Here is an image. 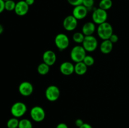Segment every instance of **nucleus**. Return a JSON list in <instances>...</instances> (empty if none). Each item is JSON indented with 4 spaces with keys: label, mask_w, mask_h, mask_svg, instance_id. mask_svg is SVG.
Masks as SVG:
<instances>
[{
    "label": "nucleus",
    "mask_w": 129,
    "mask_h": 128,
    "mask_svg": "<svg viewBox=\"0 0 129 128\" xmlns=\"http://www.w3.org/2000/svg\"><path fill=\"white\" fill-rule=\"evenodd\" d=\"M97 33L98 36L103 40H109L110 36L113 33V27L109 23L106 21L98 25Z\"/></svg>",
    "instance_id": "1"
},
{
    "label": "nucleus",
    "mask_w": 129,
    "mask_h": 128,
    "mask_svg": "<svg viewBox=\"0 0 129 128\" xmlns=\"http://www.w3.org/2000/svg\"><path fill=\"white\" fill-rule=\"evenodd\" d=\"M86 56V51L83 46L80 45H76L74 46L70 53L71 58L75 63L83 61Z\"/></svg>",
    "instance_id": "2"
},
{
    "label": "nucleus",
    "mask_w": 129,
    "mask_h": 128,
    "mask_svg": "<svg viewBox=\"0 0 129 128\" xmlns=\"http://www.w3.org/2000/svg\"><path fill=\"white\" fill-rule=\"evenodd\" d=\"M27 111V107L25 103L22 102H16L11 106L10 112L15 117L19 118L23 116Z\"/></svg>",
    "instance_id": "3"
},
{
    "label": "nucleus",
    "mask_w": 129,
    "mask_h": 128,
    "mask_svg": "<svg viewBox=\"0 0 129 128\" xmlns=\"http://www.w3.org/2000/svg\"><path fill=\"white\" fill-rule=\"evenodd\" d=\"M108 18V14L107 11L102 9L98 8L95 9L92 13V19L93 22L98 25L107 21Z\"/></svg>",
    "instance_id": "4"
},
{
    "label": "nucleus",
    "mask_w": 129,
    "mask_h": 128,
    "mask_svg": "<svg viewBox=\"0 0 129 128\" xmlns=\"http://www.w3.org/2000/svg\"><path fill=\"white\" fill-rule=\"evenodd\" d=\"M83 46L86 51L93 52L98 47V41L96 38L93 35L85 36L84 41L82 43Z\"/></svg>",
    "instance_id": "5"
},
{
    "label": "nucleus",
    "mask_w": 129,
    "mask_h": 128,
    "mask_svg": "<svg viewBox=\"0 0 129 128\" xmlns=\"http://www.w3.org/2000/svg\"><path fill=\"white\" fill-rule=\"evenodd\" d=\"M45 95L49 101L55 102L60 97V89L55 85H50L45 90Z\"/></svg>",
    "instance_id": "6"
},
{
    "label": "nucleus",
    "mask_w": 129,
    "mask_h": 128,
    "mask_svg": "<svg viewBox=\"0 0 129 128\" xmlns=\"http://www.w3.org/2000/svg\"><path fill=\"white\" fill-rule=\"evenodd\" d=\"M30 117L37 122L43 121L45 118V110L40 106H35L30 110Z\"/></svg>",
    "instance_id": "7"
},
{
    "label": "nucleus",
    "mask_w": 129,
    "mask_h": 128,
    "mask_svg": "<svg viewBox=\"0 0 129 128\" xmlns=\"http://www.w3.org/2000/svg\"><path fill=\"white\" fill-rule=\"evenodd\" d=\"M55 44L59 50H66L69 45V39L64 33H59L55 36Z\"/></svg>",
    "instance_id": "8"
},
{
    "label": "nucleus",
    "mask_w": 129,
    "mask_h": 128,
    "mask_svg": "<svg viewBox=\"0 0 129 128\" xmlns=\"http://www.w3.org/2000/svg\"><path fill=\"white\" fill-rule=\"evenodd\" d=\"M62 25L64 28L67 31H73L78 26V20L73 15H69L64 18Z\"/></svg>",
    "instance_id": "9"
},
{
    "label": "nucleus",
    "mask_w": 129,
    "mask_h": 128,
    "mask_svg": "<svg viewBox=\"0 0 129 128\" xmlns=\"http://www.w3.org/2000/svg\"><path fill=\"white\" fill-rule=\"evenodd\" d=\"M18 91L20 94L23 96H30L34 91V87H33L32 84L29 82H23L19 85Z\"/></svg>",
    "instance_id": "10"
},
{
    "label": "nucleus",
    "mask_w": 129,
    "mask_h": 128,
    "mask_svg": "<svg viewBox=\"0 0 129 128\" xmlns=\"http://www.w3.org/2000/svg\"><path fill=\"white\" fill-rule=\"evenodd\" d=\"M29 10V6L26 4L25 0H21L16 3L15 12L18 16H23L27 14Z\"/></svg>",
    "instance_id": "11"
},
{
    "label": "nucleus",
    "mask_w": 129,
    "mask_h": 128,
    "mask_svg": "<svg viewBox=\"0 0 129 128\" xmlns=\"http://www.w3.org/2000/svg\"><path fill=\"white\" fill-rule=\"evenodd\" d=\"M88 10L83 5L75 6L73 10V16L78 20L84 19L88 15Z\"/></svg>",
    "instance_id": "12"
},
{
    "label": "nucleus",
    "mask_w": 129,
    "mask_h": 128,
    "mask_svg": "<svg viewBox=\"0 0 129 128\" xmlns=\"http://www.w3.org/2000/svg\"><path fill=\"white\" fill-rule=\"evenodd\" d=\"M42 59L44 63L50 67L55 63L57 56L55 52L53 51L52 50H47L43 53Z\"/></svg>",
    "instance_id": "13"
},
{
    "label": "nucleus",
    "mask_w": 129,
    "mask_h": 128,
    "mask_svg": "<svg viewBox=\"0 0 129 128\" xmlns=\"http://www.w3.org/2000/svg\"><path fill=\"white\" fill-rule=\"evenodd\" d=\"M59 69L63 75L68 76L74 72V65L70 61H64L60 64Z\"/></svg>",
    "instance_id": "14"
},
{
    "label": "nucleus",
    "mask_w": 129,
    "mask_h": 128,
    "mask_svg": "<svg viewBox=\"0 0 129 128\" xmlns=\"http://www.w3.org/2000/svg\"><path fill=\"white\" fill-rule=\"evenodd\" d=\"M96 30L95 23L94 22H87L84 24L82 28V33L84 36L93 35Z\"/></svg>",
    "instance_id": "15"
},
{
    "label": "nucleus",
    "mask_w": 129,
    "mask_h": 128,
    "mask_svg": "<svg viewBox=\"0 0 129 128\" xmlns=\"http://www.w3.org/2000/svg\"><path fill=\"white\" fill-rule=\"evenodd\" d=\"M113 43L110 40H103L100 45V50L103 53L108 54L113 50Z\"/></svg>",
    "instance_id": "16"
},
{
    "label": "nucleus",
    "mask_w": 129,
    "mask_h": 128,
    "mask_svg": "<svg viewBox=\"0 0 129 128\" xmlns=\"http://www.w3.org/2000/svg\"><path fill=\"white\" fill-rule=\"evenodd\" d=\"M88 70V66L83 61L76 63L74 65V72L78 75H83Z\"/></svg>",
    "instance_id": "17"
},
{
    "label": "nucleus",
    "mask_w": 129,
    "mask_h": 128,
    "mask_svg": "<svg viewBox=\"0 0 129 128\" xmlns=\"http://www.w3.org/2000/svg\"><path fill=\"white\" fill-rule=\"evenodd\" d=\"M50 71V66L43 62L39 64L37 67V72L40 75H47Z\"/></svg>",
    "instance_id": "18"
},
{
    "label": "nucleus",
    "mask_w": 129,
    "mask_h": 128,
    "mask_svg": "<svg viewBox=\"0 0 129 128\" xmlns=\"http://www.w3.org/2000/svg\"><path fill=\"white\" fill-rule=\"evenodd\" d=\"M112 5H113V2L112 0H101L99 3L100 8L105 11L110 10L112 7Z\"/></svg>",
    "instance_id": "19"
},
{
    "label": "nucleus",
    "mask_w": 129,
    "mask_h": 128,
    "mask_svg": "<svg viewBox=\"0 0 129 128\" xmlns=\"http://www.w3.org/2000/svg\"><path fill=\"white\" fill-rule=\"evenodd\" d=\"M19 121L20 120L18 119V118L13 117L10 118L6 123V125H7L8 128H18L19 125Z\"/></svg>",
    "instance_id": "20"
},
{
    "label": "nucleus",
    "mask_w": 129,
    "mask_h": 128,
    "mask_svg": "<svg viewBox=\"0 0 129 128\" xmlns=\"http://www.w3.org/2000/svg\"><path fill=\"white\" fill-rule=\"evenodd\" d=\"M18 128H33L31 122L28 119H22L19 121Z\"/></svg>",
    "instance_id": "21"
},
{
    "label": "nucleus",
    "mask_w": 129,
    "mask_h": 128,
    "mask_svg": "<svg viewBox=\"0 0 129 128\" xmlns=\"http://www.w3.org/2000/svg\"><path fill=\"white\" fill-rule=\"evenodd\" d=\"M85 36L83 33L81 32H76L73 35V40L74 42L77 43H82L84 41V39Z\"/></svg>",
    "instance_id": "22"
},
{
    "label": "nucleus",
    "mask_w": 129,
    "mask_h": 128,
    "mask_svg": "<svg viewBox=\"0 0 129 128\" xmlns=\"http://www.w3.org/2000/svg\"><path fill=\"white\" fill-rule=\"evenodd\" d=\"M15 6H16V3L13 0H8L5 1V10L8 11H12L15 10Z\"/></svg>",
    "instance_id": "23"
},
{
    "label": "nucleus",
    "mask_w": 129,
    "mask_h": 128,
    "mask_svg": "<svg viewBox=\"0 0 129 128\" xmlns=\"http://www.w3.org/2000/svg\"><path fill=\"white\" fill-rule=\"evenodd\" d=\"M83 62L86 64L88 67L92 66L94 63V58L90 55H86L83 60Z\"/></svg>",
    "instance_id": "24"
},
{
    "label": "nucleus",
    "mask_w": 129,
    "mask_h": 128,
    "mask_svg": "<svg viewBox=\"0 0 129 128\" xmlns=\"http://www.w3.org/2000/svg\"><path fill=\"white\" fill-rule=\"evenodd\" d=\"M94 3V0H83V6H85L88 10L93 8Z\"/></svg>",
    "instance_id": "25"
},
{
    "label": "nucleus",
    "mask_w": 129,
    "mask_h": 128,
    "mask_svg": "<svg viewBox=\"0 0 129 128\" xmlns=\"http://www.w3.org/2000/svg\"><path fill=\"white\" fill-rule=\"evenodd\" d=\"M68 3L73 6H77L79 5H81L83 4V0H67Z\"/></svg>",
    "instance_id": "26"
},
{
    "label": "nucleus",
    "mask_w": 129,
    "mask_h": 128,
    "mask_svg": "<svg viewBox=\"0 0 129 128\" xmlns=\"http://www.w3.org/2000/svg\"><path fill=\"white\" fill-rule=\"evenodd\" d=\"M111 41H112L113 43H117V41H118V36H117L116 34H114L113 33L112 35V36H110V38L109 39Z\"/></svg>",
    "instance_id": "27"
},
{
    "label": "nucleus",
    "mask_w": 129,
    "mask_h": 128,
    "mask_svg": "<svg viewBox=\"0 0 129 128\" xmlns=\"http://www.w3.org/2000/svg\"><path fill=\"white\" fill-rule=\"evenodd\" d=\"M84 122H83V120H82L81 119H78L75 120V124L78 128L80 127L81 125H83V124H84Z\"/></svg>",
    "instance_id": "28"
},
{
    "label": "nucleus",
    "mask_w": 129,
    "mask_h": 128,
    "mask_svg": "<svg viewBox=\"0 0 129 128\" xmlns=\"http://www.w3.org/2000/svg\"><path fill=\"white\" fill-rule=\"evenodd\" d=\"M5 1L3 0H0V13L3 12L4 10H5Z\"/></svg>",
    "instance_id": "29"
},
{
    "label": "nucleus",
    "mask_w": 129,
    "mask_h": 128,
    "mask_svg": "<svg viewBox=\"0 0 129 128\" xmlns=\"http://www.w3.org/2000/svg\"><path fill=\"white\" fill-rule=\"evenodd\" d=\"M56 128H68V126L65 123L61 122L57 124V125L56 126Z\"/></svg>",
    "instance_id": "30"
},
{
    "label": "nucleus",
    "mask_w": 129,
    "mask_h": 128,
    "mask_svg": "<svg viewBox=\"0 0 129 128\" xmlns=\"http://www.w3.org/2000/svg\"><path fill=\"white\" fill-rule=\"evenodd\" d=\"M79 128H93V127L90 125L89 124H88V123H84L83 125L80 127Z\"/></svg>",
    "instance_id": "31"
},
{
    "label": "nucleus",
    "mask_w": 129,
    "mask_h": 128,
    "mask_svg": "<svg viewBox=\"0 0 129 128\" xmlns=\"http://www.w3.org/2000/svg\"><path fill=\"white\" fill-rule=\"evenodd\" d=\"M25 1L29 6L33 5L35 3V0H25Z\"/></svg>",
    "instance_id": "32"
},
{
    "label": "nucleus",
    "mask_w": 129,
    "mask_h": 128,
    "mask_svg": "<svg viewBox=\"0 0 129 128\" xmlns=\"http://www.w3.org/2000/svg\"><path fill=\"white\" fill-rule=\"evenodd\" d=\"M3 31H4L3 26V25H1V24H0V35H1V34L3 33Z\"/></svg>",
    "instance_id": "33"
},
{
    "label": "nucleus",
    "mask_w": 129,
    "mask_h": 128,
    "mask_svg": "<svg viewBox=\"0 0 129 128\" xmlns=\"http://www.w3.org/2000/svg\"><path fill=\"white\" fill-rule=\"evenodd\" d=\"M3 1H8V0H3Z\"/></svg>",
    "instance_id": "34"
}]
</instances>
